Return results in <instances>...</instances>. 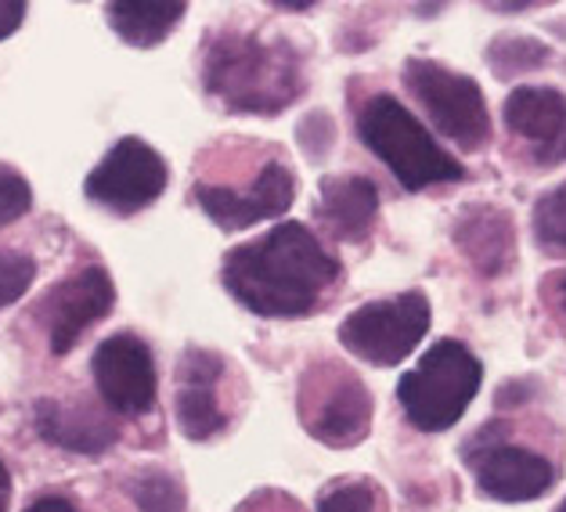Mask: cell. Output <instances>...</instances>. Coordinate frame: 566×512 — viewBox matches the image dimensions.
<instances>
[{
    "label": "cell",
    "mask_w": 566,
    "mask_h": 512,
    "mask_svg": "<svg viewBox=\"0 0 566 512\" xmlns=\"http://www.w3.org/2000/svg\"><path fill=\"white\" fill-rule=\"evenodd\" d=\"M25 512H76V509L69 505L65 498H40V502H33Z\"/></svg>",
    "instance_id": "26"
},
{
    "label": "cell",
    "mask_w": 566,
    "mask_h": 512,
    "mask_svg": "<svg viewBox=\"0 0 566 512\" xmlns=\"http://www.w3.org/2000/svg\"><path fill=\"white\" fill-rule=\"evenodd\" d=\"M488 62L494 69V76L509 80L516 73H531L542 62H548V48L534 36H499L488 48Z\"/></svg>",
    "instance_id": "20"
},
{
    "label": "cell",
    "mask_w": 566,
    "mask_h": 512,
    "mask_svg": "<svg viewBox=\"0 0 566 512\" xmlns=\"http://www.w3.org/2000/svg\"><path fill=\"white\" fill-rule=\"evenodd\" d=\"M371 505H376V491L368 483H339L317 502L322 512H371Z\"/></svg>",
    "instance_id": "24"
},
{
    "label": "cell",
    "mask_w": 566,
    "mask_h": 512,
    "mask_svg": "<svg viewBox=\"0 0 566 512\" xmlns=\"http://www.w3.org/2000/svg\"><path fill=\"white\" fill-rule=\"evenodd\" d=\"M105 11H108V25L130 48H156L185 19L188 4H181V0H116Z\"/></svg>",
    "instance_id": "18"
},
{
    "label": "cell",
    "mask_w": 566,
    "mask_h": 512,
    "mask_svg": "<svg viewBox=\"0 0 566 512\" xmlns=\"http://www.w3.org/2000/svg\"><path fill=\"white\" fill-rule=\"evenodd\" d=\"M8 505H11V473L0 462V512H8Z\"/></svg>",
    "instance_id": "27"
},
{
    "label": "cell",
    "mask_w": 566,
    "mask_h": 512,
    "mask_svg": "<svg viewBox=\"0 0 566 512\" xmlns=\"http://www.w3.org/2000/svg\"><path fill=\"white\" fill-rule=\"evenodd\" d=\"M196 199L217 228L242 231V228H253L256 220H271L285 213L296 199V181L282 163H268L245 191L224 188V185H199Z\"/></svg>",
    "instance_id": "11"
},
{
    "label": "cell",
    "mask_w": 566,
    "mask_h": 512,
    "mask_svg": "<svg viewBox=\"0 0 566 512\" xmlns=\"http://www.w3.org/2000/svg\"><path fill=\"white\" fill-rule=\"evenodd\" d=\"M405 83L448 142L465 151H476L491 142V113L473 76L451 73L448 65L430 59H408Z\"/></svg>",
    "instance_id": "5"
},
{
    "label": "cell",
    "mask_w": 566,
    "mask_h": 512,
    "mask_svg": "<svg viewBox=\"0 0 566 512\" xmlns=\"http://www.w3.org/2000/svg\"><path fill=\"white\" fill-rule=\"evenodd\" d=\"M30 206H33L30 181H25L19 170L0 163V228L15 224L19 217L30 213Z\"/></svg>",
    "instance_id": "23"
},
{
    "label": "cell",
    "mask_w": 566,
    "mask_h": 512,
    "mask_svg": "<svg viewBox=\"0 0 566 512\" xmlns=\"http://www.w3.org/2000/svg\"><path fill=\"white\" fill-rule=\"evenodd\" d=\"M379 191L368 177H325L317 188V213L339 239H365L368 228L376 224Z\"/></svg>",
    "instance_id": "17"
},
{
    "label": "cell",
    "mask_w": 566,
    "mask_h": 512,
    "mask_svg": "<svg viewBox=\"0 0 566 512\" xmlns=\"http://www.w3.org/2000/svg\"><path fill=\"white\" fill-rule=\"evenodd\" d=\"M552 293H556V307L566 314V274H559L556 285H552Z\"/></svg>",
    "instance_id": "28"
},
{
    "label": "cell",
    "mask_w": 566,
    "mask_h": 512,
    "mask_svg": "<svg viewBox=\"0 0 566 512\" xmlns=\"http://www.w3.org/2000/svg\"><path fill=\"white\" fill-rule=\"evenodd\" d=\"M534 234L542 249L552 253H566V185L545 191L534 202Z\"/></svg>",
    "instance_id": "21"
},
{
    "label": "cell",
    "mask_w": 566,
    "mask_h": 512,
    "mask_svg": "<svg viewBox=\"0 0 566 512\" xmlns=\"http://www.w3.org/2000/svg\"><path fill=\"white\" fill-rule=\"evenodd\" d=\"M303 430L328 448H354L371 430V397L347 368L314 365L300 383Z\"/></svg>",
    "instance_id": "6"
},
{
    "label": "cell",
    "mask_w": 566,
    "mask_h": 512,
    "mask_svg": "<svg viewBox=\"0 0 566 512\" xmlns=\"http://www.w3.org/2000/svg\"><path fill=\"white\" fill-rule=\"evenodd\" d=\"M127 491L142 512H185L188 509L185 488L170 473H163V469H145V473H137L127 483Z\"/></svg>",
    "instance_id": "19"
},
{
    "label": "cell",
    "mask_w": 566,
    "mask_h": 512,
    "mask_svg": "<svg viewBox=\"0 0 566 512\" xmlns=\"http://www.w3.org/2000/svg\"><path fill=\"white\" fill-rule=\"evenodd\" d=\"M36 279V264L25 253H15V249H0V307L15 303L19 296H25V289Z\"/></svg>",
    "instance_id": "22"
},
{
    "label": "cell",
    "mask_w": 566,
    "mask_h": 512,
    "mask_svg": "<svg viewBox=\"0 0 566 512\" xmlns=\"http://www.w3.org/2000/svg\"><path fill=\"white\" fill-rule=\"evenodd\" d=\"M473 466L476 488L494 502H531V498L545 494L556 483L552 466L527 448H488L480 459H473Z\"/></svg>",
    "instance_id": "13"
},
{
    "label": "cell",
    "mask_w": 566,
    "mask_h": 512,
    "mask_svg": "<svg viewBox=\"0 0 566 512\" xmlns=\"http://www.w3.org/2000/svg\"><path fill=\"white\" fill-rule=\"evenodd\" d=\"M483 368L473 351L459 339H440L422 354V362L405 372L397 383V397L405 405L408 422L422 433L451 430L462 419L469 400L476 397Z\"/></svg>",
    "instance_id": "4"
},
{
    "label": "cell",
    "mask_w": 566,
    "mask_h": 512,
    "mask_svg": "<svg viewBox=\"0 0 566 512\" xmlns=\"http://www.w3.org/2000/svg\"><path fill=\"white\" fill-rule=\"evenodd\" d=\"M25 19V4L22 0H0V40L11 36Z\"/></svg>",
    "instance_id": "25"
},
{
    "label": "cell",
    "mask_w": 566,
    "mask_h": 512,
    "mask_svg": "<svg viewBox=\"0 0 566 512\" xmlns=\"http://www.w3.org/2000/svg\"><path fill=\"white\" fill-rule=\"evenodd\" d=\"M357 134L371 148V156H379L390 166V174L408 191L465 177V166L451 159L394 94H376V98L365 102L361 116H357Z\"/></svg>",
    "instance_id": "3"
},
{
    "label": "cell",
    "mask_w": 566,
    "mask_h": 512,
    "mask_svg": "<svg viewBox=\"0 0 566 512\" xmlns=\"http://www.w3.org/2000/svg\"><path fill=\"white\" fill-rule=\"evenodd\" d=\"M167 181L170 170L159 151L142 137H123L87 174L84 191L91 202H98L119 217H130L156 202L167 191Z\"/></svg>",
    "instance_id": "8"
},
{
    "label": "cell",
    "mask_w": 566,
    "mask_h": 512,
    "mask_svg": "<svg viewBox=\"0 0 566 512\" xmlns=\"http://www.w3.org/2000/svg\"><path fill=\"white\" fill-rule=\"evenodd\" d=\"M206 91L234 113L274 116L296 102L303 91V69L296 51L282 40H256L224 33L206 48Z\"/></svg>",
    "instance_id": "2"
},
{
    "label": "cell",
    "mask_w": 566,
    "mask_h": 512,
    "mask_svg": "<svg viewBox=\"0 0 566 512\" xmlns=\"http://www.w3.org/2000/svg\"><path fill=\"white\" fill-rule=\"evenodd\" d=\"M339 279V260L314 234L285 220L256 242L234 245L224 257V285L245 311L264 317H300L314 311Z\"/></svg>",
    "instance_id": "1"
},
{
    "label": "cell",
    "mask_w": 566,
    "mask_h": 512,
    "mask_svg": "<svg viewBox=\"0 0 566 512\" xmlns=\"http://www.w3.org/2000/svg\"><path fill=\"white\" fill-rule=\"evenodd\" d=\"M454 245L483 279H499L516 260V228L499 206H465L454 220Z\"/></svg>",
    "instance_id": "14"
},
{
    "label": "cell",
    "mask_w": 566,
    "mask_h": 512,
    "mask_svg": "<svg viewBox=\"0 0 566 512\" xmlns=\"http://www.w3.org/2000/svg\"><path fill=\"white\" fill-rule=\"evenodd\" d=\"M116 303V285L105 268H84L73 279H62L40 303V322L48 328L51 351L69 354L84 332L102 322Z\"/></svg>",
    "instance_id": "9"
},
{
    "label": "cell",
    "mask_w": 566,
    "mask_h": 512,
    "mask_svg": "<svg viewBox=\"0 0 566 512\" xmlns=\"http://www.w3.org/2000/svg\"><path fill=\"white\" fill-rule=\"evenodd\" d=\"M430 300L422 293H400L357 307L339 325V343L368 365L390 368L419 347L430 332Z\"/></svg>",
    "instance_id": "7"
},
{
    "label": "cell",
    "mask_w": 566,
    "mask_h": 512,
    "mask_svg": "<svg viewBox=\"0 0 566 512\" xmlns=\"http://www.w3.org/2000/svg\"><path fill=\"white\" fill-rule=\"evenodd\" d=\"M36 430L51 445L76 454H102L116 445L119 426L87 400H40L36 405Z\"/></svg>",
    "instance_id": "16"
},
{
    "label": "cell",
    "mask_w": 566,
    "mask_h": 512,
    "mask_svg": "<svg viewBox=\"0 0 566 512\" xmlns=\"http://www.w3.org/2000/svg\"><path fill=\"white\" fill-rule=\"evenodd\" d=\"M91 372L102 400L113 411L142 415L156 405V362H151V351L130 332L108 336L94 351Z\"/></svg>",
    "instance_id": "10"
},
{
    "label": "cell",
    "mask_w": 566,
    "mask_h": 512,
    "mask_svg": "<svg viewBox=\"0 0 566 512\" xmlns=\"http://www.w3.org/2000/svg\"><path fill=\"white\" fill-rule=\"evenodd\" d=\"M556 512H566V502H563V505H559V509H556Z\"/></svg>",
    "instance_id": "29"
},
{
    "label": "cell",
    "mask_w": 566,
    "mask_h": 512,
    "mask_svg": "<svg viewBox=\"0 0 566 512\" xmlns=\"http://www.w3.org/2000/svg\"><path fill=\"white\" fill-rule=\"evenodd\" d=\"M509 130L527 137L542 151V163L566 156V98L552 87H516L505 98Z\"/></svg>",
    "instance_id": "15"
},
{
    "label": "cell",
    "mask_w": 566,
    "mask_h": 512,
    "mask_svg": "<svg viewBox=\"0 0 566 512\" xmlns=\"http://www.w3.org/2000/svg\"><path fill=\"white\" fill-rule=\"evenodd\" d=\"M220 372L224 362L210 351H188L177 365V426L188 440H210L224 430L228 415L217 400Z\"/></svg>",
    "instance_id": "12"
}]
</instances>
